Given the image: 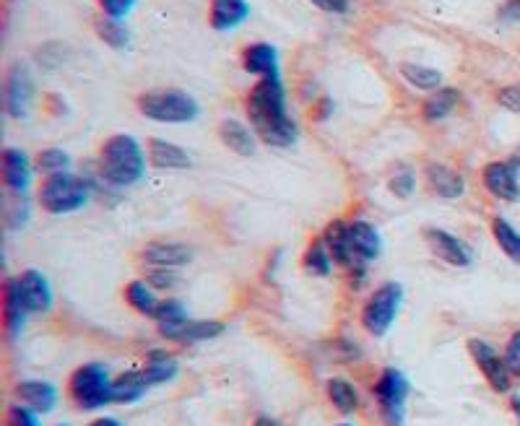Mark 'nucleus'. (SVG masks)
I'll return each mask as SVG.
<instances>
[{
    "mask_svg": "<svg viewBox=\"0 0 520 426\" xmlns=\"http://www.w3.org/2000/svg\"><path fill=\"white\" fill-rule=\"evenodd\" d=\"M510 408H513V414H515V419H518V426H520V393L510 395Z\"/></svg>",
    "mask_w": 520,
    "mask_h": 426,
    "instance_id": "48",
    "label": "nucleus"
},
{
    "mask_svg": "<svg viewBox=\"0 0 520 426\" xmlns=\"http://www.w3.org/2000/svg\"><path fill=\"white\" fill-rule=\"evenodd\" d=\"M398 73H401V78L411 86V89L427 91V94H432V91H437L440 86H445L442 84V81H445L442 73L437 71V68H429V65H422V63H401L398 65Z\"/></svg>",
    "mask_w": 520,
    "mask_h": 426,
    "instance_id": "30",
    "label": "nucleus"
},
{
    "mask_svg": "<svg viewBox=\"0 0 520 426\" xmlns=\"http://www.w3.org/2000/svg\"><path fill=\"white\" fill-rule=\"evenodd\" d=\"M58 426H71V424H58Z\"/></svg>",
    "mask_w": 520,
    "mask_h": 426,
    "instance_id": "50",
    "label": "nucleus"
},
{
    "mask_svg": "<svg viewBox=\"0 0 520 426\" xmlns=\"http://www.w3.org/2000/svg\"><path fill=\"white\" fill-rule=\"evenodd\" d=\"M34 172H37V167H34V162L24 149H16V146L3 149V154H0V180H3V188L8 193L29 195Z\"/></svg>",
    "mask_w": 520,
    "mask_h": 426,
    "instance_id": "13",
    "label": "nucleus"
},
{
    "mask_svg": "<svg viewBox=\"0 0 520 426\" xmlns=\"http://www.w3.org/2000/svg\"><path fill=\"white\" fill-rule=\"evenodd\" d=\"M388 190L401 201H409L411 195L416 193V175L411 169H398L388 180Z\"/></svg>",
    "mask_w": 520,
    "mask_h": 426,
    "instance_id": "37",
    "label": "nucleus"
},
{
    "mask_svg": "<svg viewBox=\"0 0 520 426\" xmlns=\"http://www.w3.org/2000/svg\"><path fill=\"white\" fill-rule=\"evenodd\" d=\"M245 112L247 123L255 130L260 143L273 146V149H292L299 141V125L289 115L286 86L281 76L258 78L247 94Z\"/></svg>",
    "mask_w": 520,
    "mask_h": 426,
    "instance_id": "1",
    "label": "nucleus"
},
{
    "mask_svg": "<svg viewBox=\"0 0 520 426\" xmlns=\"http://www.w3.org/2000/svg\"><path fill=\"white\" fill-rule=\"evenodd\" d=\"M16 284H19V294L29 315H47L52 310L55 294H52V286L45 273L37 271V268H26L16 276Z\"/></svg>",
    "mask_w": 520,
    "mask_h": 426,
    "instance_id": "14",
    "label": "nucleus"
},
{
    "mask_svg": "<svg viewBox=\"0 0 520 426\" xmlns=\"http://www.w3.org/2000/svg\"><path fill=\"white\" fill-rule=\"evenodd\" d=\"M375 401L380 419L385 426H403L406 424V401H409L411 382L401 369L385 367L375 380Z\"/></svg>",
    "mask_w": 520,
    "mask_h": 426,
    "instance_id": "6",
    "label": "nucleus"
},
{
    "mask_svg": "<svg viewBox=\"0 0 520 426\" xmlns=\"http://www.w3.org/2000/svg\"><path fill=\"white\" fill-rule=\"evenodd\" d=\"M242 71L258 78L281 76V55L279 47L271 42H250L242 50Z\"/></svg>",
    "mask_w": 520,
    "mask_h": 426,
    "instance_id": "15",
    "label": "nucleus"
},
{
    "mask_svg": "<svg viewBox=\"0 0 520 426\" xmlns=\"http://www.w3.org/2000/svg\"><path fill=\"white\" fill-rule=\"evenodd\" d=\"M97 37L112 50H125L130 45V32L125 21L107 19V16L97 19Z\"/></svg>",
    "mask_w": 520,
    "mask_h": 426,
    "instance_id": "36",
    "label": "nucleus"
},
{
    "mask_svg": "<svg viewBox=\"0 0 520 426\" xmlns=\"http://www.w3.org/2000/svg\"><path fill=\"white\" fill-rule=\"evenodd\" d=\"M136 107L146 120L162 125H188L201 117V104L193 94L180 89H151L136 99Z\"/></svg>",
    "mask_w": 520,
    "mask_h": 426,
    "instance_id": "4",
    "label": "nucleus"
},
{
    "mask_svg": "<svg viewBox=\"0 0 520 426\" xmlns=\"http://www.w3.org/2000/svg\"><path fill=\"white\" fill-rule=\"evenodd\" d=\"M73 164L71 154L65 149H60V146H50V149H42L37 154V159H34V167H37V172L42 177L47 175H58V172H68Z\"/></svg>",
    "mask_w": 520,
    "mask_h": 426,
    "instance_id": "35",
    "label": "nucleus"
},
{
    "mask_svg": "<svg viewBox=\"0 0 520 426\" xmlns=\"http://www.w3.org/2000/svg\"><path fill=\"white\" fill-rule=\"evenodd\" d=\"M26 320H29V310H26L24 299L19 294V284H16V276H8L3 281V325H6V336L11 341L21 338L26 328Z\"/></svg>",
    "mask_w": 520,
    "mask_h": 426,
    "instance_id": "20",
    "label": "nucleus"
},
{
    "mask_svg": "<svg viewBox=\"0 0 520 426\" xmlns=\"http://www.w3.org/2000/svg\"><path fill=\"white\" fill-rule=\"evenodd\" d=\"M492 234H494V242H497V247H500L507 258L513 260V263L520 265V232L518 229H515V226L510 224L507 219L497 216V219L492 221Z\"/></svg>",
    "mask_w": 520,
    "mask_h": 426,
    "instance_id": "33",
    "label": "nucleus"
},
{
    "mask_svg": "<svg viewBox=\"0 0 520 426\" xmlns=\"http://www.w3.org/2000/svg\"><path fill=\"white\" fill-rule=\"evenodd\" d=\"M250 19L247 0H211L208 3V26L219 34L234 32Z\"/></svg>",
    "mask_w": 520,
    "mask_h": 426,
    "instance_id": "17",
    "label": "nucleus"
},
{
    "mask_svg": "<svg viewBox=\"0 0 520 426\" xmlns=\"http://www.w3.org/2000/svg\"><path fill=\"white\" fill-rule=\"evenodd\" d=\"M349 242L351 252H354V268H351V271L357 273L359 278H364L367 265L375 263V260L383 255V237H380V229L364 219L349 221Z\"/></svg>",
    "mask_w": 520,
    "mask_h": 426,
    "instance_id": "12",
    "label": "nucleus"
},
{
    "mask_svg": "<svg viewBox=\"0 0 520 426\" xmlns=\"http://www.w3.org/2000/svg\"><path fill=\"white\" fill-rule=\"evenodd\" d=\"M481 182L494 195L497 201L518 203L520 201V154L513 159H497V162L484 164L481 169Z\"/></svg>",
    "mask_w": 520,
    "mask_h": 426,
    "instance_id": "9",
    "label": "nucleus"
},
{
    "mask_svg": "<svg viewBox=\"0 0 520 426\" xmlns=\"http://www.w3.org/2000/svg\"><path fill=\"white\" fill-rule=\"evenodd\" d=\"M143 260L149 268H182L193 260V250L182 242H151L143 247Z\"/></svg>",
    "mask_w": 520,
    "mask_h": 426,
    "instance_id": "22",
    "label": "nucleus"
},
{
    "mask_svg": "<svg viewBox=\"0 0 520 426\" xmlns=\"http://www.w3.org/2000/svg\"><path fill=\"white\" fill-rule=\"evenodd\" d=\"M497 21L500 24H520V0H505L497 8Z\"/></svg>",
    "mask_w": 520,
    "mask_h": 426,
    "instance_id": "42",
    "label": "nucleus"
},
{
    "mask_svg": "<svg viewBox=\"0 0 520 426\" xmlns=\"http://www.w3.org/2000/svg\"><path fill=\"white\" fill-rule=\"evenodd\" d=\"M146 390H149V382L143 377V369H128L112 380V403L130 406V403L141 401Z\"/></svg>",
    "mask_w": 520,
    "mask_h": 426,
    "instance_id": "27",
    "label": "nucleus"
},
{
    "mask_svg": "<svg viewBox=\"0 0 520 426\" xmlns=\"http://www.w3.org/2000/svg\"><path fill=\"white\" fill-rule=\"evenodd\" d=\"M125 302L143 317H154L156 307L162 299L156 297V289L149 284V281H130L125 286Z\"/></svg>",
    "mask_w": 520,
    "mask_h": 426,
    "instance_id": "31",
    "label": "nucleus"
},
{
    "mask_svg": "<svg viewBox=\"0 0 520 426\" xmlns=\"http://www.w3.org/2000/svg\"><path fill=\"white\" fill-rule=\"evenodd\" d=\"M253 426H281L279 421L273 419V416H268V414H260L258 419L253 421Z\"/></svg>",
    "mask_w": 520,
    "mask_h": 426,
    "instance_id": "47",
    "label": "nucleus"
},
{
    "mask_svg": "<svg viewBox=\"0 0 520 426\" xmlns=\"http://www.w3.org/2000/svg\"><path fill=\"white\" fill-rule=\"evenodd\" d=\"M338 426H354V424H349V421H344V424H338Z\"/></svg>",
    "mask_w": 520,
    "mask_h": 426,
    "instance_id": "49",
    "label": "nucleus"
},
{
    "mask_svg": "<svg viewBox=\"0 0 520 426\" xmlns=\"http://www.w3.org/2000/svg\"><path fill=\"white\" fill-rule=\"evenodd\" d=\"M461 104V91L455 86H440L437 91H432L422 104V117L427 123H440L445 117L453 115Z\"/></svg>",
    "mask_w": 520,
    "mask_h": 426,
    "instance_id": "25",
    "label": "nucleus"
},
{
    "mask_svg": "<svg viewBox=\"0 0 520 426\" xmlns=\"http://www.w3.org/2000/svg\"><path fill=\"white\" fill-rule=\"evenodd\" d=\"M89 426H123V421L115 419V416H99V419L91 421Z\"/></svg>",
    "mask_w": 520,
    "mask_h": 426,
    "instance_id": "46",
    "label": "nucleus"
},
{
    "mask_svg": "<svg viewBox=\"0 0 520 426\" xmlns=\"http://www.w3.org/2000/svg\"><path fill=\"white\" fill-rule=\"evenodd\" d=\"M497 102L505 107V110L510 112H520V84H513V86H505V89L497 94Z\"/></svg>",
    "mask_w": 520,
    "mask_h": 426,
    "instance_id": "43",
    "label": "nucleus"
},
{
    "mask_svg": "<svg viewBox=\"0 0 520 426\" xmlns=\"http://www.w3.org/2000/svg\"><path fill=\"white\" fill-rule=\"evenodd\" d=\"M180 375V362L175 354H169L164 349H151L146 354V364H143V377L149 382V388L156 385H167Z\"/></svg>",
    "mask_w": 520,
    "mask_h": 426,
    "instance_id": "24",
    "label": "nucleus"
},
{
    "mask_svg": "<svg viewBox=\"0 0 520 426\" xmlns=\"http://www.w3.org/2000/svg\"><path fill=\"white\" fill-rule=\"evenodd\" d=\"M424 239H427L432 255H435L437 260H442V263L453 265V268H468V265H474V247L468 245L466 239L458 237V234L448 232V229H440V226H429V229H424Z\"/></svg>",
    "mask_w": 520,
    "mask_h": 426,
    "instance_id": "11",
    "label": "nucleus"
},
{
    "mask_svg": "<svg viewBox=\"0 0 520 426\" xmlns=\"http://www.w3.org/2000/svg\"><path fill=\"white\" fill-rule=\"evenodd\" d=\"M403 304V286L398 281H385L372 291L362 307L364 330L375 338H385L396 323Z\"/></svg>",
    "mask_w": 520,
    "mask_h": 426,
    "instance_id": "7",
    "label": "nucleus"
},
{
    "mask_svg": "<svg viewBox=\"0 0 520 426\" xmlns=\"http://www.w3.org/2000/svg\"><path fill=\"white\" fill-rule=\"evenodd\" d=\"M16 401L37 411L39 416L52 414L58 408L60 393L58 388L47 380H21L16 385Z\"/></svg>",
    "mask_w": 520,
    "mask_h": 426,
    "instance_id": "19",
    "label": "nucleus"
},
{
    "mask_svg": "<svg viewBox=\"0 0 520 426\" xmlns=\"http://www.w3.org/2000/svg\"><path fill=\"white\" fill-rule=\"evenodd\" d=\"M8 426H42V424H39L37 411H32V408L24 406V403H13V406L8 408Z\"/></svg>",
    "mask_w": 520,
    "mask_h": 426,
    "instance_id": "40",
    "label": "nucleus"
},
{
    "mask_svg": "<svg viewBox=\"0 0 520 426\" xmlns=\"http://www.w3.org/2000/svg\"><path fill=\"white\" fill-rule=\"evenodd\" d=\"M29 203H26V195L8 193L3 195V221H6V229L16 232V229H24L29 224Z\"/></svg>",
    "mask_w": 520,
    "mask_h": 426,
    "instance_id": "34",
    "label": "nucleus"
},
{
    "mask_svg": "<svg viewBox=\"0 0 520 426\" xmlns=\"http://www.w3.org/2000/svg\"><path fill=\"white\" fill-rule=\"evenodd\" d=\"M99 177L107 188L125 190L146 180L149 154L143 151L141 141L130 133H117L102 143L97 159Z\"/></svg>",
    "mask_w": 520,
    "mask_h": 426,
    "instance_id": "2",
    "label": "nucleus"
},
{
    "mask_svg": "<svg viewBox=\"0 0 520 426\" xmlns=\"http://www.w3.org/2000/svg\"><path fill=\"white\" fill-rule=\"evenodd\" d=\"M424 175H427L429 190L445 198V201H458V198L466 195V177L458 169L448 167V164L429 162L424 167Z\"/></svg>",
    "mask_w": 520,
    "mask_h": 426,
    "instance_id": "18",
    "label": "nucleus"
},
{
    "mask_svg": "<svg viewBox=\"0 0 520 426\" xmlns=\"http://www.w3.org/2000/svg\"><path fill=\"white\" fill-rule=\"evenodd\" d=\"M112 380L110 367L99 362H89L78 367L68 382V395L81 411H99L112 403Z\"/></svg>",
    "mask_w": 520,
    "mask_h": 426,
    "instance_id": "5",
    "label": "nucleus"
},
{
    "mask_svg": "<svg viewBox=\"0 0 520 426\" xmlns=\"http://www.w3.org/2000/svg\"><path fill=\"white\" fill-rule=\"evenodd\" d=\"M310 3L323 13H331V16H344L351 11V0H310Z\"/></svg>",
    "mask_w": 520,
    "mask_h": 426,
    "instance_id": "44",
    "label": "nucleus"
},
{
    "mask_svg": "<svg viewBox=\"0 0 520 426\" xmlns=\"http://www.w3.org/2000/svg\"><path fill=\"white\" fill-rule=\"evenodd\" d=\"M505 362L507 369H510V375L520 377V330H515L510 341L505 346Z\"/></svg>",
    "mask_w": 520,
    "mask_h": 426,
    "instance_id": "41",
    "label": "nucleus"
},
{
    "mask_svg": "<svg viewBox=\"0 0 520 426\" xmlns=\"http://www.w3.org/2000/svg\"><path fill=\"white\" fill-rule=\"evenodd\" d=\"M146 154L149 164L159 172H182V169L193 167V159L180 143L167 141V138H149L146 143Z\"/></svg>",
    "mask_w": 520,
    "mask_h": 426,
    "instance_id": "16",
    "label": "nucleus"
},
{
    "mask_svg": "<svg viewBox=\"0 0 520 426\" xmlns=\"http://www.w3.org/2000/svg\"><path fill=\"white\" fill-rule=\"evenodd\" d=\"M333 258L331 252H328V247H325L323 239H315V242H310V247L305 250V255H302V268H305V273H310V276L315 278H325L331 276L333 271Z\"/></svg>",
    "mask_w": 520,
    "mask_h": 426,
    "instance_id": "32",
    "label": "nucleus"
},
{
    "mask_svg": "<svg viewBox=\"0 0 520 426\" xmlns=\"http://www.w3.org/2000/svg\"><path fill=\"white\" fill-rule=\"evenodd\" d=\"M219 138L237 156H255V151H258L260 138L255 136V130L250 128V123H242V120H234V117L221 120Z\"/></svg>",
    "mask_w": 520,
    "mask_h": 426,
    "instance_id": "21",
    "label": "nucleus"
},
{
    "mask_svg": "<svg viewBox=\"0 0 520 426\" xmlns=\"http://www.w3.org/2000/svg\"><path fill=\"white\" fill-rule=\"evenodd\" d=\"M224 330H227V325L219 323V320H193V317H190L188 323L180 325L167 341L188 343V346H193V343L214 341V338H219Z\"/></svg>",
    "mask_w": 520,
    "mask_h": 426,
    "instance_id": "28",
    "label": "nucleus"
},
{
    "mask_svg": "<svg viewBox=\"0 0 520 426\" xmlns=\"http://www.w3.org/2000/svg\"><path fill=\"white\" fill-rule=\"evenodd\" d=\"M320 239L325 242L328 252H331L333 263L351 271L354 268V252H351V242H349V224L341 219H333L331 224L325 226Z\"/></svg>",
    "mask_w": 520,
    "mask_h": 426,
    "instance_id": "23",
    "label": "nucleus"
},
{
    "mask_svg": "<svg viewBox=\"0 0 520 426\" xmlns=\"http://www.w3.org/2000/svg\"><path fill=\"white\" fill-rule=\"evenodd\" d=\"M146 281H149L156 291H172L177 284H180L175 268H151Z\"/></svg>",
    "mask_w": 520,
    "mask_h": 426,
    "instance_id": "39",
    "label": "nucleus"
},
{
    "mask_svg": "<svg viewBox=\"0 0 520 426\" xmlns=\"http://www.w3.org/2000/svg\"><path fill=\"white\" fill-rule=\"evenodd\" d=\"M325 393H328V401L336 408L341 416H354L362 406V398H359V390L354 388V382L344 380V377H331L325 382Z\"/></svg>",
    "mask_w": 520,
    "mask_h": 426,
    "instance_id": "26",
    "label": "nucleus"
},
{
    "mask_svg": "<svg viewBox=\"0 0 520 426\" xmlns=\"http://www.w3.org/2000/svg\"><path fill=\"white\" fill-rule=\"evenodd\" d=\"M312 115H315V120H320V123L328 120V117L333 115V99L331 97L320 99V102L315 104V112H312Z\"/></svg>",
    "mask_w": 520,
    "mask_h": 426,
    "instance_id": "45",
    "label": "nucleus"
},
{
    "mask_svg": "<svg viewBox=\"0 0 520 426\" xmlns=\"http://www.w3.org/2000/svg\"><path fill=\"white\" fill-rule=\"evenodd\" d=\"M468 354H471V359H474V364L479 367V372L484 375V380L489 382V388L494 393H510L513 375L507 369L505 354H500L492 343L481 341V338H471L468 341Z\"/></svg>",
    "mask_w": 520,
    "mask_h": 426,
    "instance_id": "10",
    "label": "nucleus"
},
{
    "mask_svg": "<svg viewBox=\"0 0 520 426\" xmlns=\"http://www.w3.org/2000/svg\"><path fill=\"white\" fill-rule=\"evenodd\" d=\"M6 112L13 120H24L29 117L34 107V99H37V84H34V76L29 71L26 63H13L6 73Z\"/></svg>",
    "mask_w": 520,
    "mask_h": 426,
    "instance_id": "8",
    "label": "nucleus"
},
{
    "mask_svg": "<svg viewBox=\"0 0 520 426\" xmlns=\"http://www.w3.org/2000/svg\"><path fill=\"white\" fill-rule=\"evenodd\" d=\"M94 193L97 190H94L89 177L68 169V172L42 177L37 188V203L50 216H68V213L81 211Z\"/></svg>",
    "mask_w": 520,
    "mask_h": 426,
    "instance_id": "3",
    "label": "nucleus"
},
{
    "mask_svg": "<svg viewBox=\"0 0 520 426\" xmlns=\"http://www.w3.org/2000/svg\"><path fill=\"white\" fill-rule=\"evenodd\" d=\"M151 320L156 323L159 333H162L164 338H169L177 328H180V325L188 323L190 312H188V307L180 302V299L167 297V299H162V302H159V307H156V312H154V317H151Z\"/></svg>",
    "mask_w": 520,
    "mask_h": 426,
    "instance_id": "29",
    "label": "nucleus"
},
{
    "mask_svg": "<svg viewBox=\"0 0 520 426\" xmlns=\"http://www.w3.org/2000/svg\"><path fill=\"white\" fill-rule=\"evenodd\" d=\"M97 6L107 19L125 21L133 13V8L138 6V0H97Z\"/></svg>",
    "mask_w": 520,
    "mask_h": 426,
    "instance_id": "38",
    "label": "nucleus"
}]
</instances>
